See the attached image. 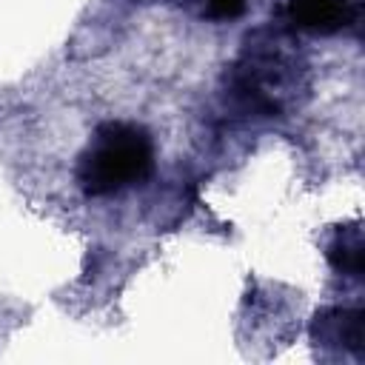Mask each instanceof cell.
I'll return each mask as SVG.
<instances>
[{
  "label": "cell",
  "instance_id": "cell-1",
  "mask_svg": "<svg viewBox=\"0 0 365 365\" xmlns=\"http://www.w3.org/2000/svg\"><path fill=\"white\" fill-rule=\"evenodd\" d=\"M305 91V60L282 29H259L245 37L240 57L225 71V106L245 120H271Z\"/></svg>",
  "mask_w": 365,
  "mask_h": 365
},
{
  "label": "cell",
  "instance_id": "cell-2",
  "mask_svg": "<svg viewBox=\"0 0 365 365\" xmlns=\"http://www.w3.org/2000/svg\"><path fill=\"white\" fill-rule=\"evenodd\" d=\"M151 174L154 140L143 125L125 120L100 123L74 165L80 191L94 200L143 185Z\"/></svg>",
  "mask_w": 365,
  "mask_h": 365
},
{
  "label": "cell",
  "instance_id": "cell-3",
  "mask_svg": "<svg viewBox=\"0 0 365 365\" xmlns=\"http://www.w3.org/2000/svg\"><path fill=\"white\" fill-rule=\"evenodd\" d=\"M311 339L322 351L362 354V311L359 308H325L311 322Z\"/></svg>",
  "mask_w": 365,
  "mask_h": 365
},
{
  "label": "cell",
  "instance_id": "cell-4",
  "mask_svg": "<svg viewBox=\"0 0 365 365\" xmlns=\"http://www.w3.org/2000/svg\"><path fill=\"white\" fill-rule=\"evenodd\" d=\"M354 17L356 6L351 0H288V20L314 34H336Z\"/></svg>",
  "mask_w": 365,
  "mask_h": 365
},
{
  "label": "cell",
  "instance_id": "cell-5",
  "mask_svg": "<svg viewBox=\"0 0 365 365\" xmlns=\"http://www.w3.org/2000/svg\"><path fill=\"white\" fill-rule=\"evenodd\" d=\"M328 265L348 279H362L365 271V240L359 222L336 228L334 240L328 242Z\"/></svg>",
  "mask_w": 365,
  "mask_h": 365
},
{
  "label": "cell",
  "instance_id": "cell-6",
  "mask_svg": "<svg viewBox=\"0 0 365 365\" xmlns=\"http://www.w3.org/2000/svg\"><path fill=\"white\" fill-rule=\"evenodd\" d=\"M245 9H248V0H202L200 14H202L205 20L225 23V20H237V17H242Z\"/></svg>",
  "mask_w": 365,
  "mask_h": 365
},
{
  "label": "cell",
  "instance_id": "cell-7",
  "mask_svg": "<svg viewBox=\"0 0 365 365\" xmlns=\"http://www.w3.org/2000/svg\"><path fill=\"white\" fill-rule=\"evenodd\" d=\"M151 3H182V6H191V3H197V6H202V0H151Z\"/></svg>",
  "mask_w": 365,
  "mask_h": 365
}]
</instances>
